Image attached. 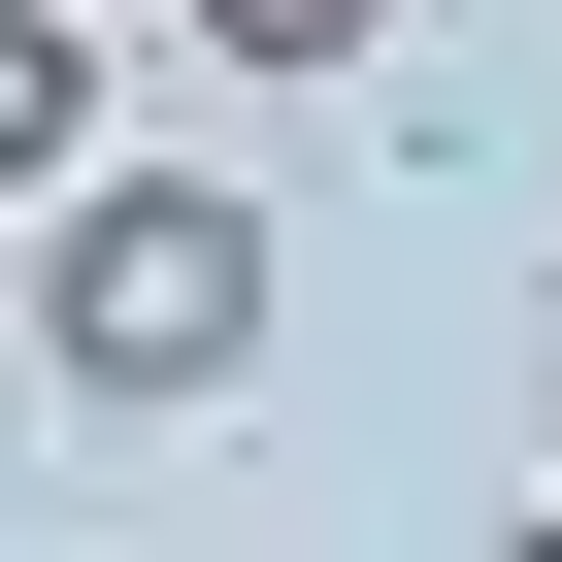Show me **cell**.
<instances>
[{
    "label": "cell",
    "mask_w": 562,
    "mask_h": 562,
    "mask_svg": "<svg viewBox=\"0 0 562 562\" xmlns=\"http://www.w3.org/2000/svg\"><path fill=\"white\" fill-rule=\"evenodd\" d=\"M265 299H299V265H265V199H199V166H133V133L34 199V364H67L100 430H199V397L265 364Z\"/></svg>",
    "instance_id": "1"
},
{
    "label": "cell",
    "mask_w": 562,
    "mask_h": 562,
    "mask_svg": "<svg viewBox=\"0 0 562 562\" xmlns=\"http://www.w3.org/2000/svg\"><path fill=\"white\" fill-rule=\"evenodd\" d=\"M100 166V0H0V199Z\"/></svg>",
    "instance_id": "2"
},
{
    "label": "cell",
    "mask_w": 562,
    "mask_h": 562,
    "mask_svg": "<svg viewBox=\"0 0 562 562\" xmlns=\"http://www.w3.org/2000/svg\"><path fill=\"white\" fill-rule=\"evenodd\" d=\"M199 67H397V0H199Z\"/></svg>",
    "instance_id": "3"
},
{
    "label": "cell",
    "mask_w": 562,
    "mask_h": 562,
    "mask_svg": "<svg viewBox=\"0 0 562 562\" xmlns=\"http://www.w3.org/2000/svg\"><path fill=\"white\" fill-rule=\"evenodd\" d=\"M496 562H562V529H496Z\"/></svg>",
    "instance_id": "4"
}]
</instances>
